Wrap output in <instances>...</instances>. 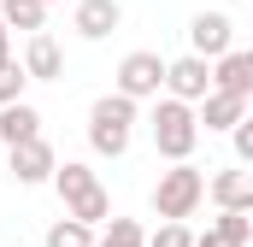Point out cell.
I'll list each match as a JSON object with an SVG mask.
<instances>
[{
	"mask_svg": "<svg viewBox=\"0 0 253 247\" xmlns=\"http://www.w3.org/2000/svg\"><path fill=\"white\" fill-rule=\"evenodd\" d=\"M200 200H206V171L189 159H171V171H159V183H153V212L159 218H194Z\"/></svg>",
	"mask_w": 253,
	"mask_h": 247,
	"instance_id": "277c9868",
	"label": "cell"
},
{
	"mask_svg": "<svg viewBox=\"0 0 253 247\" xmlns=\"http://www.w3.org/2000/svg\"><path fill=\"white\" fill-rule=\"evenodd\" d=\"M212 88H236L253 100V47H230L224 59H212Z\"/></svg>",
	"mask_w": 253,
	"mask_h": 247,
	"instance_id": "4fadbf2b",
	"label": "cell"
},
{
	"mask_svg": "<svg viewBox=\"0 0 253 247\" xmlns=\"http://www.w3.org/2000/svg\"><path fill=\"white\" fill-rule=\"evenodd\" d=\"M6 171H12V183H24V188L53 183V171H59V153L47 147V135H30V141L6 147Z\"/></svg>",
	"mask_w": 253,
	"mask_h": 247,
	"instance_id": "8992f818",
	"label": "cell"
},
{
	"mask_svg": "<svg viewBox=\"0 0 253 247\" xmlns=\"http://www.w3.org/2000/svg\"><path fill=\"white\" fill-rule=\"evenodd\" d=\"M230 141H236V159H242V165H253V118L236 124V129H230Z\"/></svg>",
	"mask_w": 253,
	"mask_h": 247,
	"instance_id": "44dd1931",
	"label": "cell"
},
{
	"mask_svg": "<svg viewBox=\"0 0 253 247\" xmlns=\"http://www.w3.org/2000/svg\"><path fill=\"white\" fill-rule=\"evenodd\" d=\"M206 194L218 212H253V171H218L206 177Z\"/></svg>",
	"mask_w": 253,
	"mask_h": 247,
	"instance_id": "7c38bea8",
	"label": "cell"
},
{
	"mask_svg": "<svg viewBox=\"0 0 253 247\" xmlns=\"http://www.w3.org/2000/svg\"><path fill=\"white\" fill-rule=\"evenodd\" d=\"M194 247H236V242H224L218 230H206V236H194Z\"/></svg>",
	"mask_w": 253,
	"mask_h": 247,
	"instance_id": "7402d4cb",
	"label": "cell"
},
{
	"mask_svg": "<svg viewBox=\"0 0 253 247\" xmlns=\"http://www.w3.org/2000/svg\"><path fill=\"white\" fill-rule=\"evenodd\" d=\"M47 6H53V0H47Z\"/></svg>",
	"mask_w": 253,
	"mask_h": 247,
	"instance_id": "cb8c5ba5",
	"label": "cell"
},
{
	"mask_svg": "<svg viewBox=\"0 0 253 247\" xmlns=\"http://www.w3.org/2000/svg\"><path fill=\"white\" fill-rule=\"evenodd\" d=\"M236 47V24H230V12H194L189 24V53H200V59H224Z\"/></svg>",
	"mask_w": 253,
	"mask_h": 247,
	"instance_id": "52a82bcc",
	"label": "cell"
},
{
	"mask_svg": "<svg viewBox=\"0 0 253 247\" xmlns=\"http://www.w3.org/2000/svg\"><path fill=\"white\" fill-rule=\"evenodd\" d=\"M53 188H59V200H65L71 218H83V224H94V230L112 218V194L100 188V177H94L83 159H65L59 171H53Z\"/></svg>",
	"mask_w": 253,
	"mask_h": 247,
	"instance_id": "3957f363",
	"label": "cell"
},
{
	"mask_svg": "<svg viewBox=\"0 0 253 247\" xmlns=\"http://www.w3.org/2000/svg\"><path fill=\"white\" fill-rule=\"evenodd\" d=\"M141 100H129V94H100L94 106H88V147L100 153V159H124L129 141H135V124H141V112H135Z\"/></svg>",
	"mask_w": 253,
	"mask_h": 247,
	"instance_id": "6da1fadb",
	"label": "cell"
},
{
	"mask_svg": "<svg viewBox=\"0 0 253 247\" xmlns=\"http://www.w3.org/2000/svg\"><path fill=\"white\" fill-rule=\"evenodd\" d=\"M165 65H171V59H159V53L135 47V53H124L118 77H112V88L129 94V100H159V94H165Z\"/></svg>",
	"mask_w": 253,
	"mask_h": 247,
	"instance_id": "5b68a950",
	"label": "cell"
},
{
	"mask_svg": "<svg viewBox=\"0 0 253 247\" xmlns=\"http://www.w3.org/2000/svg\"><path fill=\"white\" fill-rule=\"evenodd\" d=\"M118 24H124V6L118 0H77V12H71V30L83 41H106Z\"/></svg>",
	"mask_w": 253,
	"mask_h": 247,
	"instance_id": "9c48e42d",
	"label": "cell"
},
{
	"mask_svg": "<svg viewBox=\"0 0 253 247\" xmlns=\"http://www.w3.org/2000/svg\"><path fill=\"white\" fill-rule=\"evenodd\" d=\"M165 94H177V100H206L212 94V59H200V53H183V59L165 65Z\"/></svg>",
	"mask_w": 253,
	"mask_h": 247,
	"instance_id": "ba28073f",
	"label": "cell"
},
{
	"mask_svg": "<svg viewBox=\"0 0 253 247\" xmlns=\"http://www.w3.org/2000/svg\"><path fill=\"white\" fill-rule=\"evenodd\" d=\"M30 135H42V112H36L30 100L0 106V147H18V141H30Z\"/></svg>",
	"mask_w": 253,
	"mask_h": 247,
	"instance_id": "5bb4252c",
	"label": "cell"
},
{
	"mask_svg": "<svg viewBox=\"0 0 253 247\" xmlns=\"http://www.w3.org/2000/svg\"><path fill=\"white\" fill-rule=\"evenodd\" d=\"M194 112H200V129H218V135H230L236 124L248 118V94H236V88H212V94H206Z\"/></svg>",
	"mask_w": 253,
	"mask_h": 247,
	"instance_id": "30bf717a",
	"label": "cell"
},
{
	"mask_svg": "<svg viewBox=\"0 0 253 247\" xmlns=\"http://www.w3.org/2000/svg\"><path fill=\"white\" fill-rule=\"evenodd\" d=\"M94 236H100L94 224H83V218H71V212H65L59 224L47 230V247H94Z\"/></svg>",
	"mask_w": 253,
	"mask_h": 247,
	"instance_id": "e0dca14e",
	"label": "cell"
},
{
	"mask_svg": "<svg viewBox=\"0 0 253 247\" xmlns=\"http://www.w3.org/2000/svg\"><path fill=\"white\" fill-rule=\"evenodd\" d=\"M0 18H6L12 30H24V36H36V30L47 24V0H0Z\"/></svg>",
	"mask_w": 253,
	"mask_h": 247,
	"instance_id": "9a60e30c",
	"label": "cell"
},
{
	"mask_svg": "<svg viewBox=\"0 0 253 247\" xmlns=\"http://www.w3.org/2000/svg\"><path fill=\"white\" fill-rule=\"evenodd\" d=\"M24 88H30V71H24V59H0V106L24 100Z\"/></svg>",
	"mask_w": 253,
	"mask_h": 247,
	"instance_id": "ac0fdd59",
	"label": "cell"
},
{
	"mask_svg": "<svg viewBox=\"0 0 253 247\" xmlns=\"http://www.w3.org/2000/svg\"><path fill=\"white\" fill-rule=\"evenodd\" d=\"M224 242H236V247H248L253 242V212H218V224H212Z\"/></svg>",
	"mask_w": 253,
	"mask_h": 247,
	"instance_id": "d6986e66",
	"label": "cell"
},
{
	"mask_svg": "<svg viewBox=\"0 0 253 247\" xmlns=\"http://www.w3.org/2000/svg\"><path fill=\"white\" fill-rule=\"evenodd\" d=\"M94 247H147V230L135 218H106L100 236H94Z\"/></svg>",
	"mask_w": 253,
	"mask_h": 247,
	"instance_id": "2e32d148",
	"label": "cell"
},
{
	"mask_svg": "<svg viewBox=\"0 0 253 247\" xmlns=\"http://www.w3.org/2000/svg\"><path fill=\"white\" fill-rule=\"evenodd\" d=\"M24 71H30V82H59L65 77V53H59V41L47 30H36L24 41Z\"/></svg>",
	"mask_w": 253,
	"mask_h": 247,
	"instance_id": "8fae6325",
	"label": "cell"
},
{
	"mask_svg": "<svg viewBox=\"0 0 253 247\" xmlns=\"http://www.w3.org/2000/svg\"><path fill=\"white\" fill-rule=\"evenodd\" d=\"M0 59H12V24L0 18Z\"/></svg>",
	"mask_w": 253,
	"mask_h": 247,
	"instance_id": "603a6c76",
	"label": "cell"
},
{
	"mask_svg": "<svg viewBox=\"0 0 253 247\" xmlns=\"http://www.w3.org/2000/svg\"><path fill=\"white\" fill-rule=\"evenodd\" d=\"M147 135H153V153H159V159H189L194 141H200V112H194V100L159 94L153 112H147Z\"/></svg>",
	"mask_w": 253,
	"mask_h": 247,
	"instance_id": "7a4b0ae2",
	"label": "cell"
},
{
	"mask_svg": "<svg viewBox=\"0 0 253 247\" xmlns=\"http://www.w3.org/2000/svg\"><path fill=\"white\" fill-rule=\"evenodd\" d=\"M147 247H194V230L183 224V218H165V224L147 236Z\"/></svg>",
	"mask_w": 253,
	"mask_h": 247,
	"instance_id": "ffe728a7",
	"label": "cell"
}]
</instances>
